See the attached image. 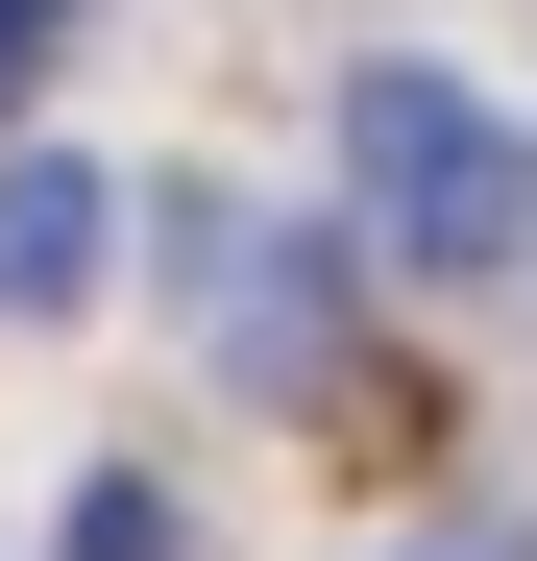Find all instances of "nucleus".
Here are the masks:
<instances>
[{
  "label": "nucleus",
  "mask_w": 537,
  "mask_h": 561,
  "mask_svg": "<svg viewBox=\"0 0 537 561\" xmlns=\"http://www.w3.org/2000/svg\"><path fill=\"white\" fill-rule=\"evenodd\" d=\"M147 244H171V318H196L220 366H318V318H342V268H318L294 220H244V196H171Z\"/></svg>",
  "instance_id": "2"
},
{
  "label": "nucleus",
  "mask_w": 537,
  "mask_h": 561,
  "mask_svg": "<svg viewBox=\"0 0 537 561\" xmlns=\"http://www.w3.org/2000/svg\"><path fill=\"white\" fill-rule=\"evenodd\" d=\"M49 561H171V489H147V463H99V489H73V537Z\"/></svg>",
  "instance_id": "4"
},
{
  "label": "nucleus",
  "mask_w": 537,
  "mask_h": 561,
  "mask_svg": "<svg viewBox=\"0 0 537 561\" xmlns=\"http://www.w3.org/2000/svg\"><path fill=\"white\" fill-rule=\"evenodd\" d=\"M49 25H73V0H0V123H25V49H49Z\"/></svg>",
  "instance_id": "5"
},
{
  "label": "nucleus",
  "mask_w": 537,
  "mask_h": 561,
  "mask_svg": "<svg viewBox=\"0 0 537 561\" xmlns=\"http://www.w3.org/2000/svg\"><path fill=\"white\" fill-rule=\"evenodd\" d=\"M99 244H123V196L73 147H0V318H73L99 294Z\"/></svg>",
  "instance_id": "3"
},
{
  "label": "nucleus",
  "mask_w": 537,
  "mask_h": 561,
  "mask_svg": "<svg viewBox=\"0 0 537 561\" xmlns=\"http://www.w3.org/2000/svg\"><path fill=\"white\" fill-rule=\"evenodd\" d=\"M342 220H367L391 268H513L537 244V147L439 49H367V73H342Z\"/></svg>",
  "instance_id": "1"
}]
</instances>
